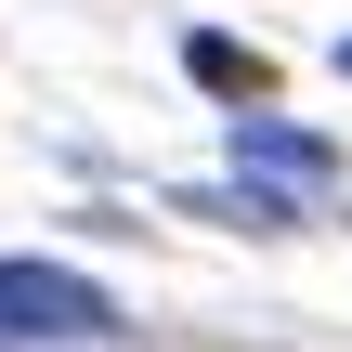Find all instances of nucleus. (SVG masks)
I'll return each instance as SVG.
<instances>
[{"instance_id": "f257e3e1", "label": "nucleus", "mask_w": 352, "mask_h": 352, "mask_svg": "<svg viewBox=\"0 0 352 352\" xmlns=\"http://www.w3.org/2000/svg\"><path fill=\"white\" fill-rule=\"evenodd\" d=\"M118 300L65 261H0V352H104Z\"/></svg>"}, {"instance_id": "f03ea898", "label": "nucleus", "mask_w": 352, "mask_h": 352, "mask_svg": "<svg viewBox=\"0 0 352 352\" xmlns=\"http://www.w3.org/2000/svg\"><path fill=\"white\" fill-rule=\"evenodd\" d=\"M235 170L248 183H287V196H327L340 183V144L327 131H287L274 104H235Z\"/></svg>"}, {"instance_id": "7ed1b4c3", "label": "nucleus", "mask_w": 352, "mask_h": 352, "mask_svg": "<svg viewBox=\"0 0 352 352\" xmlns=\"http://www.w3.org/2000/svg\"><path fill=\"white\" fill-rule=\"evenodd\" d=\"M183 65H196V91H222V104H274V52H261V39L196 26V39H183Z\"/></svg>"}, {"instance_id": "20e7f679", "label": "nucleus", "mask_w": 352, "mask_h": 352, "mask_svg": "<svg viewBox=\"0 0 352 352\" xmlns=\"http://www.w3.org/2000/svg\"><path fill=\"white\" fill-rule=\"evenodd\" d=\"M183 209H196V222H235V235H287V222H300L287 183H209V196H183Z\"/></svg>"}, {"instance_id": "39448f33", "label": "nucleus", "mask_w": 352, "mask_h": 352, "mask_svg": "<svg viewBox=\"0 0 352 352\" xmlns=\"http://www.w3.org/2000/svg\"><path fill=\"white\" fill-rule=\"evenodd\" d=\"M340 78H352V39H340Z\"/></svg>"}]
</instances>
